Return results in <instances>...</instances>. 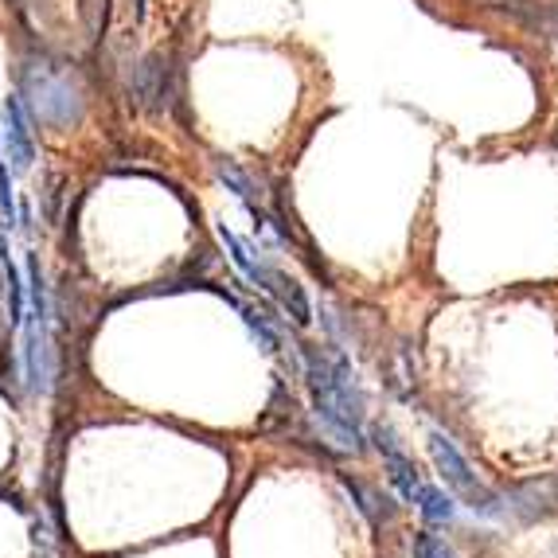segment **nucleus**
Returning <instances> with one entry per match:
<instances>
[{
  "mask_svg": "<svg viewBox=\"0 0 558 558\" xmlns=\"http://www.w3.org/2000/svg\"><path fill=\"white\" fill-rule=\"evenodd\" d=\"M20 102L36 121L51 125V130H71L78 125L86 110L83 86H78L75 71L51 56H32L20 75Z\"/></svg>",
  "mask_w": 558,
  "mask_h": 558,
  "instance_id": "f257e3e1",
  "label": "nucleus"
},
{
  "mask_svg": "<svg viewBox=\"0 0 558 558\" xmlns=\"http://www.w3.org/2000/svg\"><path fill=\"white\" fill-rule=\"evenodd\" d=\"M429 457H434V469H438L441 484L457 500L465 504L469 512H476L481 520H500L504 515V500L500 493H493L481 476L469 469V461L461 457V449L441 434V429H429Z\"/></svg>",
  "mask_w": 558,
  "mask_h": 558,
  "instance_id": "f03ea898",
  "label": "nucleus"
},
{
  "mask_svg": "<svg viewBox=\"0 0 558 558\" xmlns=\"http://www.w3.org/2000/svg\"><path fill=\"white\" fill-rule=\"evenodd\" d=\"M184 66L172 51H153L130 71V102L137 110H177Z\"/></svg>",
  "mask_w": 558,
  "mask_h": 558,
  "instance_id": "7ed1b4c3",
  "label": "nucleus"
},
{
  "mask_svg": "<svg viewBox=\"0 0 558 558\" xmlns=\"http://www.w3.org/2000/svg\"><path fill=\"white\" fill-rule=\"evenodd\" d=\"M372 441L383 453V465H387V476H391V484L399 488V496L407 504H414V496H418V488H422V476H418V465H414V457L399 446V438H395V429L387 426V422H375Z\"/></svg>",
  "mask_w": 558,
  "mask_h": 558,
  "instance_id": "20e7f679",
  "label": "nucleus"
},
{
  "mask_svg": "<svg viewBox=\"0 0 558 558\" xmlns=\"http://www.w3.org/2000/svg\"><path fill=\"white\" fill-rule=\"evenodd\" d=\"M4 149L12 172H28L36 165V137H32V113L24 110L20 94L4 98Z\"/></svg>",
  "mask_w": 558,
  "mask_h": 558,
  "instance_id": "39448f33",
  "label": "nucleus"
},
{
  "mask_svg": "<svg viewBox=\"0 0 558 558\" xmlns=\"http://www.w3.org/2000/svg\"><path fill=\"white\" fill-rule=\"evenodd\" d=\"M219 239H223L227 254H231L234 270H239L246 281H251V286H258L262 293H266V289H270V278H274V266L266 258H262L258 246H254V242H246L242 234H234L227 223H219Z\"/></svg>",
  "mask_w": 558,
  "mask_h": 558,
  "instance_id": "423d86ee",
  "label": "nucleus"
},
{
  "mask_svg": "<svg viewBox=\"0 0 558 558\" xmlns=\"http://www.w3.org/2000/svg\"><path fill=\"white\" fill-rule=\"evenodd\" d=\"M266 293L278 301L281 313H289V320H293L298 328L313 325V305H308V293H305V286H301L298 278H289L286 270H274L270 289H266Z\"/></svg>",
  "mask_w": 558,
  "mask_h": 558,
  "instance_id": "0eeeda50",
  "label": "nucleus"
},
{
  "mask_svg": "<svg viewBox=\"0 0 558 558\" xmlns=\"http://www.w3.org/2000/svg\"><path fill=\"white\" fill-rule=\"evenodd\" d=\"M215 177L223 180L227 184V192H231L234 199H239L242 207H251V204H258V187H254V180H251V172L246 168H239L234 160H227V157H219L215 160Z\"/></svg>",
  "mask_w": 558,
  "mask_h": 558,
  "instance_id": "6e6552de",
  "label": "nucleus"
},
{
  "mask_svg": "<svg viewBox=\"0 0 558 558\" xmlns=\"http://www.w3.org/2000/svg\"><path fill=\"white\" fill-rule=\"evenodd\" d=\"M242 325H246V332H251L254 340H258V348L266 355H278L281 352V332H278V325H274L270 313L242 305Z\"/></svg>",
  "mask_w": 558,
  "mask_h": 558,
  "instance_id": "1a4fd4ad",
  "label": "nucleus"
},
{
  "mask_svg": "<svg viewBox=\"0 0 558 558\" xmlns=\"http://www.w3.org/2000/svg\"><path fill=\"white\" fill-rule=\"evenodd\" d=\"M414 504H418V512L426 515L429 523H453L457 520L453 496L441 493L438 484H426V481H422V488H418V496H414Z\"/></svg>",
  "mask_w": 558,
  "mask_h": 558,
  "instance_id": "9d476101",
  "label": "nucleus"
},
{
  "mask_svg": "<svg viewBox=\"0 0 558 558\" xmlns=\"http://www.w3.org/2000/svg\"><path fill=\"white\" fill-rule=\"evenodd\" d=\"M110 12H113V0H78V16H83V28L90 44H98V39L106 36Z\"/></svg>",
  "mask_w": 558,
  "mask_h": 558,
  "instance_id": "9b49d317",
  "label": "nucleus"
},
{
  "mask_svg": "<svg viewBox=\"0 0 558 558\" xmlns=\"http://www.w3.org/2000/svg\"><path fill=\"white\" fill-rule=\"evenodd\" d=\"M0 227H4V231H16L20 227V207H16V196H12V177L4 160H0Z\"/></svg>",
  "mask_w": 558,
  "mask_h": 558,
  "instance_id": "f8f14e48",
  "label": "nucleus"
},
{
  "mask_svg": "<svg viewBox=\"0 0 558 558\" xmlns=\"http://www.w3.org/2000/svg\"><path fill=\"white\" fill-rule=\"evenodd\" d=\"M410 550H414V558H461L453 550V543H446L441 535H434V531H418L414 543H410Z\"/></svg>",
  "mask_w": 558,
  "mask_h": 558,
  "instance_id": "ddd939ff",
  "label": "nucleus"
},
{
  "mask_svg": "<svg viewBox=\"0 0 558 558\" xmlns=\"http://www.w3.org/2000/svg\"><path fill=\"white\" fill-rule=\"evenodd\" d=\"M130 12L137 24H145V12H149V0H130Z\"/></svg>",
  "mask_w": 558,
  "mask_h": 558,
  "instance_id": "4468645a",
  "label": "nucleus"
}]
</instances>
